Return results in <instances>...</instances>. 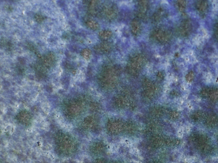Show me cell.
Segmentation results:
<instances>
[{
  "label": "cell",
  "mask_w": 218,
  "mask_h": 163,
  "mask_svg": "<svg viewBox=\"0 0 218 163\" xmlns=\"http://www.w3.org/2000/svg\"><path fill=\"white\" fill-rule=\"evenodd\" d=\"M54 146L56 153L63 157L72 156L77 153L78 148L75 138L68 133L62 131L55 135Z\"/></svg>",
  "instance_id": "cell-1"
},
{
  "label": "cell",
  "mask_w": 218,
  "mask_h": 163,
  "mask_svg": "<svg viewBox=\"0 0 218 163\" xmlns=\"http://www.w3.org/2000/svg\"><path fill=\"white\" fill-rule=\"evenodd\" d=\"M80 100L72 99L69 100L64 105V110L66 116L71 119H74L80 115L83 106Z\"/></svg>",
  "instance_id": "cell-2"
},
{
  "label": "cell",
  "mask_w": 218,
  "mask_h": 163,
  "mask_svg": "<svg viewBox=\"0 0 218 163\" xmlns=\"http://www.w3.org/2000/svg\"><path fill=\"white\" fill-rule=\"evenodd\" d=\"M145 63V59L141 55H137L131 58L127 67L128 71L132 74L139 73L143 68Z\"/></svg>",
  "instance_id": "cell-3"
},
{
  "label": "cell",
  "mask_w": 218,
  "mask_h": 163,
  "mask_svg": "<svg viewBox=\"0 0 218 163\" xmlns=\"http://www.w3.org/2000/svg\"><path fill=\"white\" fill-rule=\"evenodd\" d=\"M152 37L156 41L161 44H164L170 40L171 34L167 30L162 28H158L153 31Z\"/></svg>",
  "instance_id": "cell-4"
},
{
  "label": "cell",
  "mask_w": 218,
  "mask_h": 163,
  "mask_svg": "<svg viewBox=\"0 0 218 163\" xmlns=\"http://www.w3.org/2000/svg\"><path fill=\"white\" fill-rule=\"evenodd\" d=\"M17 120L24 126H28L31 124L32 117L30 112L26 110H21L16 116Z\"/></svg>",
  "instance_id": "cell-5"
},
{
  "label": "cell",
  "mask_w": 218,
  "mask_h": 163,
  "mask_svg": "<svg viewBox=\"0 0 218 163\" xmlns=\"http://www.w3.org/2000/svg\"><path fill=\"white\" fill-rule=\"evenodd\" d=\"M112 45L107 42H101L95 46V52L99 54H107L110 52L112 50Z\"/></svg>",
  "instance_id": "cell-6"
},
{
  "label": "cell",
  "mask_w": 218,
  "mask_h": 163,
  "mask_svg": "<svg viewBox=\"0 0 218 163\" xmlns=\"http://www.w3.org/2000/svg\"><path fill=\"white\" fill-rule=\"evenodd\" d=\"M104 16L108 20H112L117 15V9L113 5H108L103 9Z\"/></svg>",
  "instance_id": "cell-7"
},
{
  "label": "cell",
  "mask_w": 218,
  "mask_h": 163,
  "mask_svg": "<svg viewBox=\"0 0 218 163\" xmlns=\"http://www.w3.org/2000/svg\"><path fill=\"white\" fill-rule=\"evenodd\" d=\"M192 25L188 20L183 21L179 26V31L181 36L186 37L189 35L192 30Z\"/></svg>",
  "instance_id": "cell-8"
},
{
  "label": "cell",
  "mask_w": 218,
  "mask_h": 163,
  "mask_svg": "<svg viewBox=\"0 0 218 163\" xmlns=\"http://www.w3.org/2000/svg\"><path fill=\"white\" fill-rule=\"evenodd\" d=\"M56 58L54 55L52 53H48L42 57V64L46 68H50L54 64Z\"/></svg>",
  "instance_id": "cell-9"
},
{
  "label": "cell",
  "mask_w": 218,
  "mask_h": 163,
  "mask_svg": "<svg viewBox=\"0 0 218 163\" xmlns=\"http://www.w3.org/2000/svg\"><path fill=\"white\" fill-rule=\"evenodd\" d=\"M131 28L132 33L135 36L139 35L141 32V25L138 20H134L131 22Z\"/></svg>",
  "instance_id": "cell-10"
},
{
  "label": "cell",
  "mask_w": 218,
  "mask_h": 163,
  "mask_svg": "<svg viewBox=\"0 0 218 163\" xmlns=\"http://www.w3.org/2000/svg\"><path fill=\"white\" fill-rule=\"evenodd\" d=\"M208 7V3L206 1H198L196 4V8L200 14H204L207 11Z\"/></svg>",
  "instance_id": "cell-11"
},
{
  "label": "cell",
  "mask_w": 218,
  "mask_h": 163,
  "mask_svg": "<svg viewBox=\"0 0 218 163\" xmlns=\"http://www.w3.org/2000/svg\"><path fill=\"white\" fill-rule=\"evenodd\" d=\"M87 27L93 31L97 30L99 28V25L98 22L93 19H88L86 21Z\"/></svg>",
  "instance_id": "cell-12"
},
{
  "label": "cell",
  "mask_w": 218,
  "mask_h": 163,
  "mask_svg": "<svg viewBox=\"0 0 218 163\" xmlns=\"http://www.w3.org/2000/svg\"><path fill=\"white\" fill-rule=\"evenodd\" d=\"M99 37L104 40H107L110 38L112 36V33L111 31L108 30H104L99 32Z\"/></svg>",
  "instance_id": "cell-13"
},
{
  "label": "cell",
  "mask_w": 218,
  "mask_h": 163,
  "mask_svg": "<svg viewBox=\"0 0 218 163\" xmlns=\"http://www.w3.org/2000/svg\"><path fill=\"white\" fill-rule=\"evenodd\" d=\"M139 10L141 14H144L146 13L148 8V3L147 1H140L139 2Z\"/></svg>",
  "instance_id": "cell-14"
},
{
  "label": "cell",
  "mask_w": 218,
  "mask_h": 163,
  "mask_svg": "<svg viewBox=\"0 0 218 163\" xmlns=\"http://www.w3.org/2000/svg\"><path fill=\"white\" fill-rule=\"evenodd\" d=\"M92 52L89 48H86L81 51V55L85 60H89L91 57Z\"/></svg>",
  "instance_id": "cell-15"
},
{
  "label": "cell",
  "mask_w": 218,
  "mask_h": 163,
  "mask_svg": "<svg viewBox=\"0 0 218 163\" xmlns=\"http://www.w3.org/2000/svg\"><path fill=\"white\" fill-rule=\"evenodd\" d=\"M176 7L179 11H184L186 9V1H176Z\"/></svg>",
  "instance_id": "cell-16"
},
{
  "label": "cell",
  "mask_w": 218,
  "mask_h": 163,
  "mask_svg": "<svg viewBox=\"0 0 218 163\" xmlns=\"http://www.w3.org/2000/svg\"><path fill=\"white\" fill-rule=\"evenodd\" d=\"M35 19L38 23H41L44 20V16L40 14H35Z\"/></svg>",
  "instance_id": "cell-17"
},
{
  "label": "cell",
  "mask_w": 218,
  "mask_h": 163,
  "mask_svg": "<svg viewBox=\"0 0 218 163\" xmlns=\"http://www.w3.org/2000/svg\"><path fill=\"white\" fill-rule=\"evenodd\" d=\"M194 73H193V72L190 71L187 74V77H186V78H187V79H188V80H189V81L191 80H191L193 79V78H194Z\"/></svg>",
  "instance_id": "cell-18"
},
{
  "label": "cell",
  "mask_w": 218,
  "mask_h": 163,
  "mask_svg": "<svg viewBox=\"0 0 218 163\" xmlns=\"http://www.w3.org/2000/svg\"><path fill=\"white\" fill-rule=\"evenodd\" d=\"M214 33H215V37L218 40V23L216 24L214 29Z\"/></svg>",
  "instance_id": "cell-19"
}]
</instances>
